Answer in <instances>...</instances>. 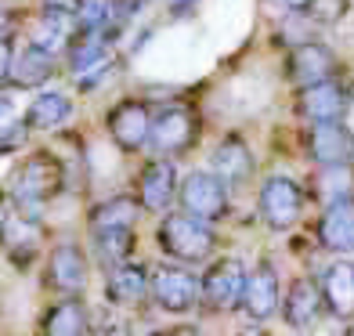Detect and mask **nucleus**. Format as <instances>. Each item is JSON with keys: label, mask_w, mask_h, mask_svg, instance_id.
<instances>
[{"label": "nucleus", "mask_w": 354, "mask_h": 336, "mask_svg": "<svg viewBox=\"0 0 354 336\" xmlns=\"http://www.w3.org/2000/svg\"><path fill=\"white\" fill-rule=\"evenodd\" d=\"M62 188H66V163H62L55 152L40 149L33 156H26L19 163V170H15L11 206H15V214L40 221V210L58 196Z\"/></svg>", "instance_id": "f257e3e1"}, {"label": "nucleus", "mask_w": 354, "mask_h": 336, "mask_svg": "<svg viewBox=\"0 0 354 336\" xmlns=\"http://www.w3.org/2000/svg\"><path fill=\"white\" fill-rule=\"evenodd\" d=\"M159 246L177 261H206L214 250V232L192 214H170L159 224Z\"/></svg>", "instance_id": "f03ea898"}, {"label": "nucleus", "mask_w": 354, "mask_h": 336, "mask_svg": "<svg viewBox=\"0 0 354 336\" xmlns=\"http://www.w3.org/2000/svg\"><path fill=\"white\" fill-rule=\"evenodd\" d=\"M196 112L188 105H163L152 112L149 120V149L156 156H177L192 149V141H196Z\"/></svg>", "instance_id": "7ed1b4c3"}, {"label": "nucleus", "mask_w": 354, "mask_h": 336, "mask_svg": "<svg viewBox=\"0 0 354 336\" xmlns=\"http://www.w3.org/2000/svg\"><path fill=\"white\" fill-rule=\"evenodd\" d=\"M181 206L185 214L199 221H217L228 214V185L210 170H196L181 181Z\"/></svg>", "instance_id": "20e7f679"}, {"label": "nucleus", "mask_w": 354, "mask_h": 336, "mask_svg": "<svg viewBox=\"0 0 354 336\" xmlns=\"http://www.w3.org/2000/svg\"><path fill=\"white\" fill-rule=\"evenodd\" d=\"M243 290H246L243 261H217L206 271V279L199 286V297L206 300V308H214V311H232L243 304Z\"/></svg>", "instance_id": "39448f33"}, {"label": "nucleus", "mask_w": 354, "mask_h": 336, "mask_svg": "<svg viewBox=\"0 0 354 336\" xmlns=\"http://www.w3.org/2000/svg\"><path fill=\"white\" fill-rule=\"evenodd\" d=\"M44 282L62 297H80L87 286V257L76 243H58L47 257Z\"/></svg>", "instance_id": "423d86ee"}, {"label": "nucleus", "mask_w": 354, "mask_h": 336, "mask_svg": "<svg viewBox=\"0 0 354 336\" xmlns=\"http://www.w3.org/2000/svg\"><path fill=\"white\" fill-rule=\"evenodd\" d=\"M149 290H152L159 308L174 311V315H185V311H192L199 304V282L185 268H159V271H152Z\"/></svg>", "instance_id": "0eeeda50"}, {"label": "nucleus", "mask_w": 354, "mask_h": 336, "mask_svg": "<svg viewBox=\"0 0 354 336\" xmlns=\"http://www.w3.org/2000/svg\"><path fill=\"white\" fill-rule=\"evenodd\" d=\"M300 206H304V196H300L297 181L268 178L261 185V217L268 221V228H275V232L293 228L300 217Z\"/></svg>", "instance_id": "6e6552de"}, {"label": "nucleus", "mask_w": 354, "mask_h": 336, "mask_svg": "<svg viewBox=\"0 0 354 336\" xmlns=\"http://www.w3.org/2000/svg\"><path fill=\"white\" fill-rule=\"evenodd\" d=\"M149 120H152V112L141 102H134V98L120 102L109 112V138L116 141L120 152H138L149 145Z\"/></svg>", "instance_id": "1a4fd4ad"}, {"label": "nucleus", "mask_w": 354, "mask_h": 336, "mask_svg": "<svg viewBox=\"0 0 354 336\" xmlns=\"http://www.w3.org/2000/svg\"><path fill=\"white\" fill-rule=\"evenodd\" d=\"M336 73V55L333 47L318 44V40H308V44H297L289 51V80L297 87H311V84H326Z\"/></svg>", "instance_id": "9d476101"}, {"label": "nucleus", "mask_w": 354, "mask_h": 336, "mask_svg": "<svg viewBox=\"0 0 354 336\" xmlns=\"http://www.w3.org/2000/svg\"><path fill=\"white\" fill-rule=\"evenodd\" d=\"M308 149L315 156V163H322V167H347L354 159V134L340 120L315 123L308 134Z\"/></svg>", "instance_id": "9b49d317"}, {"label": "nucleus", "mask_w": 354, "mask_h": 336, "mask_svg": "<svg viewBox=\"0 0 354 336\" xmlns=\"http://www.w3.org/2000/svg\"><path fill=\"white\" fill-rule=\"evenodd\" d=\"M76 33H80L76 15H69V11H40V19L29 26L26 40H29V44H37L40 51L62 58V55L69 51V44H73Z\"/></svg>", "instance_id": "f8f14e48"}, {"label": "nucleus", "mask_w": 354, "mask_h": 336, "mask_svg": "<svg viewBox=\"0 0 354 336\" xmlns=\"http://www.w3.org/2000/svg\"><path fill=\"white\" fill-rule=\"evenodd\" d=\"M58 73V58L55 55H47V51H40L37 44H22V47H15V58H11V73H8V87H22V91H29V87H40V84H47Z\"/></svg>", "instance_id": "ddd939ff"}, {"label": "nucleus", "mask_w": 354, "mask_h": 336, "mask_svg": "<svg viewBox=\"0 0 354 336\" xmlns=\"http://www.w3.org/2000/svg\"><path fill=\"white\" fill-rule=\"evenodd\" d=\"M297 112L308 116L311 123H329V120H340L347 112V91L340 84H311V87H300L297 94Z\"/></svg>", "instance_id": "4468645a"}, {"label": "nucleus", "mask_w": 354, "mask_h": 336, "mask_svg": "<svg viewBox=\"0 0 354 336\" xmlns=\"http://www.w3.org/2000/svg\"><path fill=\"white\" fill-rule=\"evenodd\" d=\"M322 308H326L322 286L311 282V279H297L293 286H289L286 300H282L286 326H289V329H311L318 318H322Z\"/></svg>", "instance_id": "2eb2a0df"}, {"label": "nucleus", "mask_w": 354, "mask_h": 336, "mask_svg": "<svg viewBox=\"0 0 354 336\" xmlns=\"http://www.w3.org/2000/svg\"><path fill=\"white\" fill-rule=\"evenodd\" d=\"M282 304V293H279V275L271 264H261L257 271H250L246 275V290H243V308L250 318H257V322H264V318H271L279 311Z\"/></svg>", "instance_id": "dca6fc26"}, {"label": "nucleus", "mask_w": 354, "mask_h": 336, "mask_svg": "<svg viewBox=\"0 0 354 336\" xmlns=\"http://www.w3.org/2000/svg\"><path fill=\"white\" fill-rule=\"evenodd\" d=\"M138 192H141V206L145 210H167L177 196V170L167 156L152 159L138 178Z\"/></svg>", "instance_id": "f3484780"}, {"label": "nucleus", "mask_w": 354, "mask_h": 336, "mask_svg": "<svg viewBox=\"0 0 354 336\" xmlns=\"http://www.w3.org/2000/svg\"><path fill=\"white\" fill-rule=\"evenodd\" d=\"M318 235H322V243H326L329 250H336V253H351L354 250V196L326 203Z\"/></svg>", "instance_id": "a211bd4d"}, {"label": "nucleus", "mask_w": 354, "mask_h": 336, "mask_svg": "<svg viewBox=\"0 0 354 336\" xmlns=\"http://www.w3.org/2000/svg\"><path fill=\"white\" fill-rule=\"evenodd\" d=\"M210 174H217L224 185H243V181H250L253 156H250V149H246V141L224 138L221 145L214 149V156H210Z\"/></svg>", "instance_id": "6ab92c4d"}, {"label": "nucleus", "mask_w": 354, "mask_h": 336, "mask_svg": "<svg viewBox=\"0 0 354 336\" xmlns=\"http://www.w3.org/2000/svg\"><path fill=\"white\" fill-rule=\"evenodd\" d=\"M318 286H322V297H326L333 315H340V318L354 315V264L351 261L329 264Z\"/></svg>", "instance_id": "aec40b11"}, {"label": "nucleus", "mask_w": 354, "mask_h": 336, "mask_svg": "<svg viewBox=\"0 0 354 336\" xmlns=\"http://www.w3.org/2000/svg\"><path fill=\"white\" fill-rule=\"evenodd\" d=\"M87 329H91V315L80 297L58 300L55 308H47L44 322H40L44 336H87Z\"/></svg>", "instance_id": "412c9836"}, {"label": "nucleus", "mask_w": 354, "mask_h": 336, "mask_svg": "<svg viewBox=\"0 0 354 336\" xmlns=\"http://www.w3.org/2000/svg\"><path fill=\"white\" fill-rule=\"evenodd\" d=\"M69 116H73V98L58 91H44L26 109V127L29 131H58V127L69 123Z\"/></svg>", "instance_id": "4be33fe9"}, {"label": "nucleus", "mask_w": 354, "mask_h": 336, "mask_svg": "<svg viewBox=\"0 0 354 336\" xmlns=\"http://www.w3.org/2000/svg\"><path fill=\"white\" fill-rule=\"evenodd\" d=\"M0 243L8 246V253H11L15 264L26 268L29 261L37 257V246H40V221L22 217V214L8 217V228H4V239H0Z\"/></svg>", "instance_id": "5701e85b"}, {"label": "nucleus", "mask_w": 354, "mask_h": 336, "mask_svg": "<svg viewBox=\"0 0 354 336\" xmlns=\"http://www.w3.org/2000/svg\"><path fill=\"white\" fill-rule=\"evenodd\" d=\"M105 293H109L112 304H138L145 293H149V275H145V268L123 261L116 268H109Z\"/></svg>", "instance_id": "b1692460"}, {"label": "nucleus", "mask_w": 354, "mask_h": 336, "mask_svg": "<svg viewBox=\"0 0 354 336\" xmlns=\"http://www.w3.org/2000/svg\"><path fill=\"white\" fill-rule=\"evenodd\" d=\"M138 221V203L127 196H112L91 210V232H109V228H134Z\"/></svg>", "instance_id": "393cba45"}, {"label": "nucleus", "mask_w": 354, "mask_h": 336, "mask_svg": "<svg viewBox=\"0 0 354 336\" xmlns=\"http://www.w3.org/2000/svg\"><path fill=\"white\" fill-rule=\"evenodd\" d=\"M94 239V253L105 268H116L131 257V246H134V228H109V232H91Z\"/></svg>", "instance_id": "a878e982"}, {"label": "nucleus", "mask_w": 354, "mask_h": 336, "mask_svg": "<svg viewBox=\"0 0 354 336\" xmlns=\"http://www.w3.org/2000/svg\"><path fill=\"white\" fill-rule=\"evenodd\" d=\"M76 26L80 29H116V0H80Z\"/></svg>", "instance_id": "bb28decb"}, {"label": "nucleus", "mask_w": 354, "mask_h": 336, "mask_svg": "<svg viewBox=\"0 0 354 336\" xmlns=\"http://www.w3.org/2000/svg\"><path fill=\"white\" fill-rule=\"evenodd\" d=\"M26 116H19L11 105V98H0V152H8V149H19L22 141H26Z\"/></svg>", "instance_id": "cd10ccee"}, {"label": "nucleus", "mask_w": 354, "mask_h": 336, "mask_svg": "<svg viewBox=\"0 0 354 336\" xmlns=\"http://www.w3.org/2000/svg\"><path fill=\"white\" fill-rule=\"evenodd\" d=\"M308 11L315 15V22H326V26H333L336 19H344L347 0H311V8H308Z\"/></svg>", "instance_id": "c85d7f7f"}, {"label": "nucleus", "mask_w": 354, "mask_h": 336, "mask_svg": "<svg viewBox=\"0 0 354 336\" xmlns=\"http://www.w3.org/2000/svg\"><path fill=\"white\" fill-rule=\"evenodd\" d=\"M11 58H15V40H11V37H4V40H0V87H8Z\"/></svg>", "instance_id": "c756f323"}, {"label": "nucleus", "mask_w": 354, "mask_h": 336, "mask_svg": "<svg viewBox=\"0 0 354 336\" xmlns=\"http://www.w3.org/2000/svg\"><path fill=\"white\" fill-rule=\"evenodd\" d=\"M40 4H44V11H69V15H76L80 0H40Z\"/></svg>", "instance_id": "7c9ffc66"}, {"label": "nucleus", "mask_w": 354, "mask_h": 336, "mask_svg": "<svg viewBox=\"0 0 354 336\" xmlns=\"http://www.w3.org/2000/svg\"><path fill=\"white\" fill-rule=\"evenodd\" d=\"M11 33H15V15H11L4 4H0V40L11 37Z\"/></svg>", "instance_id": "2f4dec72"}, {"label": "nucleus", "mask_w": 354, "mask_h": 336, "mask_svg": "<svg viewBox=\"0 0 354 336\" xmlns=\"http://www.w3.org/2000/svg\"><path fill=\"white\" fill-rule=\"evenodd\" d=\"M275 4H282L286 11H308L311 0H275Z\"/></svg>", "instance_id": "473e14b6"}, {"label": "nucleus", "mask_w": 354, "mask_h": 336, "mask_svg": "<svg viewBox=\"0 0 354 336\" xmlns=\"http://www.w3.org/2000/svg\"><path fill=\"white\" fill-rule=\"evenodd\" d=\"M8 217H11V210H8V199L0 196V239H4V228H8Z\"/></svg>", "instance_id": "72a5a7b5"}, {"label": "nucleus", "mask_w": 354, "mask_h": 336, "mask_svg": "<svg viewBox=\"0 0 354 336\" xmlns=\"http://www.w3.org/2000/svg\"><path fill=\"white\" fill-rule=\"evenodd\" d=\"M167 4H170V11H185V8L196 4V0H167Z\"/></svg>", "instance_id": "f704fd0d"}, {"label": "nucleus", "mask_w": 354, "mask_h": 336, "mask_svg": "<svg viewBox=\"0 0 354 336\" xmlns=\"http://www.w3.org/2000/svg\"><path fill=\"white\" fill-rule=\"evenodd\" d=\"M347 336H354V326H351V329H347Z\"/></svg>", "instance_id": "c9c22d12"}, {"label": "nucleus", "mask_w": 354, "mask_h": 336, "mask_svg": "<svg viewBox=\"0 0 354 336\" xmlns=\"http://www.w3.org/2000/svg\"><path fill=\"white\" fill-rule=\"evenodd\" d=\"M246 336H261V333H246Z\"/></svg>", "instance_id": "e433bc0d"}, {"label": "nucleus", "mask_w": 354, "mask_h": 336, "mask_svg": "<svg viewBox=\"0 0 354 336\" xmlns=\"http://www.w3.org/2000/svg\"><path fill=\"white\" fill-rule=\"evenodd\" d=\"M351 98H354V91H351Z\"/></svg>", "instance_id": "4c0bfd02"}]
</instances>
